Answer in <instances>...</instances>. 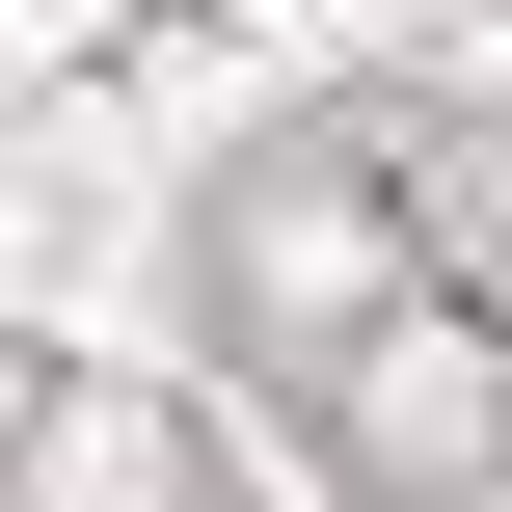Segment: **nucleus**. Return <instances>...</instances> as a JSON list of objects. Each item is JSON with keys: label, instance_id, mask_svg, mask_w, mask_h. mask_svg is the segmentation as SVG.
Instances as JSON below:
<instances>
[{"label": "nucleus", "instance_id": "obj_2", "mask_svg": "<svg viewBox=\"0 0 512 512\" xmlns=\"http://www.w3.org/2000/svg\"><path fill=\"white\" fill-rule=\"evenodd\" d=\"M324 432H351L378 486H512V324L486 297H405V324L324 378Z\"/></svg>", "mask_w": 512, "mask_h": 512}, {"label": "nucleus", "instance_id": "obj_3", "mask_svg": "<svg viewBox=\"0 0 512 512\" xmlns=\"http://www.w3.org/2000/svg\"><path fill=\"white\" fill-rule=\"evenodd\" d=\"M27 432H54V405H27V378H0V486H27Z\"/></svg>", "mask_w": 512, "mask_h": 512}, {"label": "nucleus", "instance_id": "obj_1", "mask_svg": "<svg viewBox=\"0 0 512 512\" xmlns=\"http://www.w3.org/2000/svg\"><path fill=\"white\" fill-rule=\"evenodd\" d=\"M216 297H243L270 351H324V378H351V351H378V324L432 297V270L378 243V189H351V162H270V189L216 216Z\"/></svg>", "mask_w": 512, "mask_h": 512}]
</instances>
